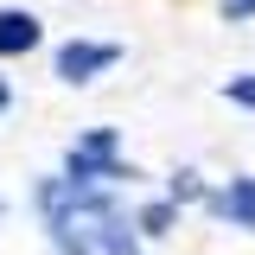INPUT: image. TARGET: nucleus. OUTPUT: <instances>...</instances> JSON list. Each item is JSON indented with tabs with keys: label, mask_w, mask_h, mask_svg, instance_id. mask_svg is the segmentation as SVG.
Returning <instances> with one entry per match:
<instances>
[{
	"label": "nucleus",
	"mask_w": 255,
	"mask_h": 255,
	"mask_svg": "<svg viewBox=\"0 0 255 255\" xmlns=\"http://www.w3.org/2000/svg\"><path fill=\"white\" fill-rule=\"evenodd\" d=\"M32 204L58 255H140V223L115 204L109 185H70L64 172H51V179H38Z\"/></svg>",
	"instance_id": "nucleus-1"
},
{
	"label": "nucleus",
	"mask_w": 255,
	"mask_h": 255,
	"mask_svg": "<svg viewBox=\"0 0 255 255\" xmlns=\"http://www.w3.org/2000/svg\"><path fill=\"white\" fill-rule=\"evenodd\" d=\"M64 179L70 185H115V179H134V166H122V134L115 128H90L64 147Z\"/></svg>",
	"instance_id": "nucleus-2"
},
{
	"label": "nucleus",
	"mask_w": 255,
	"mask_h": 255,
	"mask_svg": "<svg viewBox=\"0 0 255 255\" xmlns=\"http://www.w3.org/2000/svg\"><path fill=\"white\" fill-rule=\"evenodd\" d=\"M115 64H122V45H109V38H70V45H58V58H51V77L70 83V90H83V83H96Z\"/></svg>",
	"instance_id": "nucleus-3"
},
{
	"label": "nucleus",
	"mask_w": 255,
	"mask_h": 255,
	"mask_svg": "<svg viewBox=\"0 0 255 255\" xmlns=\"http://www.w3.org/2000/svg\"><path fill=\"white\" fill-rule=\"evenodd\" d=\"M204 211L217 223H230V230H255V172H236L230 185H217L204 198Z\"/></svg>",
	"instance_id": "nucleus-4"
},
{
	"label": "nucleus",
	"mask_w": 255,
	"mask_h": 255,
	"mask_svg": "<svg viewBox=\"0 0 255 255\" xmlns=\"http://www.w3.org/2000/svg\"><path fill=\"white\" fill-rule=\"evenodd\" d=\"M38 38H45V32H38V13H26V6H0V58H26Z\"/></svg>",
	"instance_id": "nucleus-5"
},
{
	"label": "nucleus",
	"mask_w": 255,
	"mask_h": 255,
	"mask_svg": "<svg viewBox=\"0 0 255 255\" xmlns=\"http://www.w3.org/2000/svg\"><path fill=\"white\" fill-rule=\"evenodd\" d=\"M140 236H166L172 223H179V198H153V204H140Z\"/></svg>",
	"instance_id": "nucleus-6"
},
{
	"label": "nucleus",
	"mask_w": 255,
	"mask_h": 255,
	"mask_svg": "<svg viewBox=\"0 0 255 255\" xmlns=\"http://www.w3.org/2000/svg\"><path fill=\"white\" fill-rule=\"evenodd\" d=\"M166 198H179V204H204V198H211V191H204V179H198V172H172V185H166Z\"/></svg>",
	"instance_id": "nucleus-7"
},
{
	"label": "nucleus",
	"mask_w": 255,
	"mask_h": 255,
	"mask_svg": "<svg viewBox=\"0 0 255 255\" xmlns=\"http://www.w3.org/2000/svg\"><path fill=\"white\" fill-rule=\"evenodd\" d=\"M223 96H230L236 109H255V77H249V70H243V77H230V83H223Z\"/></svg>",
	"instance_id": "nucleus-8"
},
{
	"label": "nucleus",
	"mask_w": 255,
	"mask_h": 255,
	"mask_svg": "<svg viewBox=\"0 0 255 255\" xmlns=\"http://www.w3.org/2000/svg\"><path fill=\"white\" fill-rule=\"evenodd\" d=\"M223 6V19H230V26H243V19H255V0H217Z\"/></svg>",
	"instance_id": "nucleus-9"
},
{
	"label": "nucleus",
	"mask_w": 255,
	"mask_h": 255,
	"mask_svg": "<svg viewBox=\"0 0 255 255\" xmlns=\"http://www.w3.org/2000/svg\"><path fill=\"white\" fill-rule=\"evenodd\" d=\"M6 102H13V90H6V83H0V109H6Z\"/></svg>",
	"instance_id": "nucleus-10"
},
{
	"label": "nucleus",
	"mask_w": 255,
	"mask_h": 255,
	"mask_svg": "<svg viewBox=\"0 0 255 255\" xmlns=\"http://www.w3.org/2000/svg\"><path fill=\"white\" fill-rule=\"evenodd\" d=\"M0 211H6V198H0Z\"/></svg>",
	"instance_id": "nucleus-11"
}]
</instances>
